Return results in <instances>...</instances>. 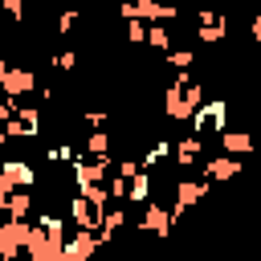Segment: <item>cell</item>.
Returning <instances> with one entry per match:
<instances>
[{"mask_svg":"<svg viewBox=\"0 0 261 261\" xmlns=\"http://www.w3.org/2000/svg\"><path fill=\"white\" fill-rule=\"evenodd\" d=\"M61 245H65V220L45 212L37 224H29V237H24V253L33 261H61Z\"/></svg>","mask_w":261,"mask_h":261,"instance_id":"obj_1","label":"cell"},{"mask_svg":"<svg viewBox=\"0 0 261 261\" xmlns=\"http://www.w3.org/2000/svg\"><path fill=\"white\" fill-rule=\"evenodd\" d=\"M192 122H196V135H200V139L220 135V130L228 126V98H204V102L196 106Z\"/></svg>","mask_w":261,"mask_h":261,"instance_id":"obj_2","label":"cell"},{"mask_svg":"<svg viewBox=\"0 0 261 261\" xmlns=\"http://www.w3.org/2000/svg\"><path fill=\"white\" fill-rule=\"evenodd\" d=\"M118 12H122V20H130V16H139V20H167V24L179 20V8L163 4V0H122Z\"/></svg>","mask_w":261,"mask_h":261,"instance_id":"obj_3","label":"cell"},{"mask_svg":"<svg viewBox=\"0 0 261 261\" xmlns=\"http://www.w3.org/2000/svg\"><path fill=\"white\" fill-rule=\"evenodd\" d=\"M69 175H73V188L106 184V175H110V155H77Z\"/></svg>","mask_w":261,"mask_h":261,"instance_id":"obj_4","label":"cell"},{"mask_svg":"<svg viewBox=\"0 0 261 261\" xmlns=\"http://www.w3.org/2000/svg\"><path fill=\"white\" fill-rule=\"evenodd\" d=\"M37 90V73H33V65H4L0 61V94H8V98H24V94H33Z\"/></svg>","mask_w":261,"mask_h":261,"instance_id":"obj_5","label":"cell"},{"mask_svg":"<svg viewBox=\"0 0 261 261\" xmlns=\"http://www.w3.org/2000/svg\"><path fill=\"white\" fill-rule=\"evenodd\" d=\"M24 237H29V220H16V216L0 220V261L20 257L24 253Z\"/></svg>","mask_w":261,"mask_h":261,"instance_id":"obj_6","label":"cell"},{"mask_svg":"<svg viewBox=\"0 0 261 261\" xmlns=\"http://www.w3.org/2000/svg\"><path fill=\"white\" fill-rule=\"evenodd\" d=\"M98 253V232L94 228H73V237L61 245V261H90Z\"/></svg>","mask_w":261,"mask_h":261,"instance_id":"obj_7","label":"cell"},{"mask_svg":"<svg viewBox=\"0 0 261 261\" xmlns=\"http://www.w3.org/2000/svg\"><path fill=\"white\" fill-rule=\"evenodd\" d=\"M102 212H106V208H98V204L86 200L82 192L69 196V220H73V228H94V232H98V228H102Z\"/></svg>","mask_w":261,"mask_h":261,"instance_id":"obj_8","label":"cell"},{"mask_svg":"<svg viewBox=\"0 0 261 261\" xmlns=\"http://www.w3.org/2000/svg\"><path fill=\"white\" fill-rule=\"evenodd\" d=\"M163 114H167L171 122H188V118L196 114V106L188 102V94H184V90H179L175 82H171V86L163 90Z\"/></svg>","mask_w":261,"mask_h":261,"instance_id":"obj_9","label":"cell"},{"mask_svg":"<svg viewBox=\"0 0 261 261\" xmlns=\"http://www.w3.org/2000/svg\"><path fill=\"white\" fill-rule=\"evenodd\" d=\"M0 175L12 184V188H33L37 184V167L29 159H4L0 163Z\"/></svg>","mask_w":261,"mask_h":261,"instance_id":"obj_10","label":"cell"},{"mask_svg":"<svg viewBox=\"0 0 261 261\" xmlns=\"http://www.w3.org/2000/svg\"><path fill=\"white\" fill-rule=\"evenodd\" d=\"M241 155H220V159H212V163H204V179L208 184H220V179H232V175H241Z\"/></svg>","mask_w":261,"mask_h":261,"instance_id":"obj_11","label":"cell"},{"mask_svg":"<svg viewBox=\"0 0 261 261\" xmlns=\"http://www.w3.org/2000/svg\"><path fill=\"white\" fill-rule=\"evenodd\" d=\"M139 228H147V232H155V237H167V232H171V212H167L163 204H151V200H147Z\"/></svg>","mask_w":261,"mask_h":261,"instance_id":"obj_12","label":"cell"},{"mask_svg":"<svg viewBox=\"0 0 261 261\" xmlns=\"http://www.w3.org/2000/svg\"><path fill=\"white\" fill-rule=\"evenodd\" d=\"M200 151H204V139H200V135H184V139L171 147V159H175V167H192V163L200 159Z\"/></svg>","mask_w":261,"mask_h":261,"instance_id":"obj_13","label":"cell"},{"mask_svg":"<svg viewBox=\"0 0 261 261\" xmlns=\"http://www.w3.org/2000/svg\"><path fill=\"white\" fill-rule=\"evenodd\" d=\"M216 139H220V147H224L228 155H253V135H249V130H228V126H224Z\"/></svg>","mask_w":261,"mask_h":261,"instance_id":"obj_14","label":"cell"},{"mask_svg":"<svg viewBox=\"0 0 261 261\" xmlns=\"http://www.w3.org/2000/svg\"><path fill=\"white\" fill-rule=\"evenodd\" d=\"M4 212H8V216H16V220H29V216H33V188H12V196H8V204H4Z\"/></svg>","mask_w":261,"mask_h":261,"instance_id":"obj_15","label":"cell"},{"mask_svg":"<svg viewBox=\"0 0 261 261\" xmlns=\"http://www.w3.org/2000/svg\"><path fill=\"white\" fill-rule=\"evenodd\" d=\"M126 200H130V204H147V200H151V175H147L143 167L130 175V184H126Z\"/></svg>","mask_w":261,"mask_h":261,"instance_id":"obj_16","label":"cell"},{"mask_svg":"<svg viewBox=\"0 0 261 261\" xmlns=\"http://www.w3.org/2000/svg\"><path fill=\"white\" fill-rule=\"evenodd\" d=\"M147 45H151V49H163V53L171 49V33H167V20H151V24H147Z\"/></svg>","mask_w":261,"mask_h":261,"instance_id":"obj_17","label":"cell"},{"mask_svg":"<svg viewBox=\"0 0 261 261\" xmlns=\"http://www.w3.org/2000/svg\"><path fill=\"white\" fill-rule=\"evenodd\" d=\"M224 29L228 24H196V41L200 45H220L224 41Z\"/></svg>","mask_w":261,"mask_h":261,"instance_id":"obj_18","label":"cell"},{"mask_svg":"<svg viewBox=\"0 0 261 261\" xmlns=\"http://www.w3.org/2000/svg\"><path fill=\"white\" fill-rule=\"evenodd\" d=\"M16 118L33 130V135H41V110L37 106H29V102H16Z\"/></svg>","mask_w":261,"mask_h":261,"instance_id":"obj_19","label":"cell"},{"mask_svg":"<svg viewBox=\"0 0 261 261\" xmlns=\"http://www.w3.org/2000/svg\"><path fill=\"white\" fill-rule=\"evenodd\" d=\"M86 155H110V135L106 130H90L86 135Z\"/></svg>","mask_w":261,"mask_h":261,"instance_id":"obj_20","label":"cell"},{"mask_svg":"<svg viewBox=\"0 0 261 261\" xmlns=\"http://www.w3.org/2000/svg\"><path fill=\"white\" fill-rule=\"evenodd\" d=\"M163 61H167L171 69H188V65L196 61V49H167V53H163Z\"/></svg>","mask_w":261,"mask_h":261,"instance_id":"obj_21","label":"cell"},{"mask_svg":"<svg viewBox=\"0 0 261 261\" xmlns=\"http://www.w3.org/2000/svg\"><path fill=\"white\" fill-rule=\"evenodd\" d=\"M126 37H130V45H143V41H147V20L130 16V20H126Z\"/></svg>","mask_w":261,"mask_h":261,"instance_id":"obj_22","label":"cell"},{"mask_svg":"<svg viewBox=\"0 0 261 261\" xmlns=\"http://www.w3.org/2000/svg\"><path fill=\"white\" fill-rule=\"evenodd\" d=\"M4 135H8V139H37V135H33V130H29V126H24L20 118H16V114H12L8 122H4Z\"/></svg>","mask_w":261,"mask_h":261,"instance_id":"obj_23","label":"cell"},{"mask_svg":"<svg viewBox=\"0 0 261 261\" xmlns=\"http://www.w3.org/2000/svg\"><path fill=\"white\" fill-rule=\"evenodd\" d=\"M0 8H4V12H8V16H12V20H16V24H20V20H24V16H29V0H4V4H0Z\"/></svg>","mask_w":261,"mask_h":261,"instance_id":"obj_24","label":"cell"},{"mask_svg":"<svg viewBox=\"0 0 261 261\" xmlns=\"http://www.w3.org/2000/svg\"><path fill=\"white\" fill-rule=\"evenodd\" d=\"M77 20H82V16H77V8H65V12L57 16V33H69V29H77Z\"/></svg>","mask_w":261,"mask_h":261,"instance_id":"obj_25","label":"cell"},{"mask_svg":"<svg viewBox=\"0 0 261 261\" xmlns=\"http://www.w3.org/2000/svg\"><path fill=\"white\" fill-rule=\"evenodd\" d=\"M53 65H57L61 73H69V69L77 65V53H73V49H65V53H53Z\"/></svg>","mask_w":261,"mask_h":261,"instance_id":"obj_26","label":"cell"},{"mask_svg":"<svg viewBox=\"0 0 261 261\" xmlns=\"http://www.w3.org/2000/svg\"><path fill=\"white\" fill-rule=\"evenodd\" d=\"M86 122L90 126H106V110H86Z\"/></svg>","mask_w":261,"mask_h":261,"instance_id":"obj_27","label":"cell"},{"mask_svg":"<svg viewBox=\"0 0 261 261\" xmlns=\"http://www.w3.org/2000/svg\"><path fill=\"white\" fill-rule=\"evenodd\" d=\"M8 196H12V184L0 175V212H4V204H8Z\"/></svg>","mask_w":261,"mask_h":261,"instance_id":"obj_28","label":"cell"},{"mask_svg":"<svg viewBox=\"0 0 261 261\" xmlns=\"http://www.w3.org/2000/svg\"><path fill=\"white\" fill-rule=\"evenodd\" d=\"M139 167H143V163H130V159H126V163H118V175H126V179H130Z\"/></svg>","mask_w":261,"mask_h":261,"instance_id":"obj_29","label":"cell"},{"mask_svg":"<svg viewBox=\"0 0 261 261\" xmlns=\"http://www.w3.org/2000/svg\"><path fill=\"white\" fill-rule=\"evenodd\" d=\"M249 29H253V41L261 45V8H257V16H253V24H249Z\"/></svg>","mask_w":261,"mask_h":261,"instance_id":"obj_30","label":"cell"},{"mask_svg":"<svg viewBox=\"0 0 261 261\" xmlns=\"http://www.w3.org/2000/svg\"><path fill=\"white\" fill-rule=\"evenodd\" d=\"M4 143H8V135H4V126H0V147H4Z\"/></svg>","mask_w":261,"mask_h":261,"instance_id":"obj_31","label":"cell"},{"mask_svg":"<svg viewBox=\"0 0 261 261\" xmlns=\"http://www.w3.org/2000/svg\"><path fill=\"white\" fill-rule=\"evenodd\" d=\"M77 4H94V0H77Z\"/></svg>","mask_w":261,"mask_h":261,"instance_id":"obj_32","label":"cell"},{"mask_svg":"<svg viewBox=\"0 0 261 261\" xmlns=\"http://www.w3.org/2000/svg\"><path fill=\"white\" fill-rule=\"evenodd\" d=\"M245 4H261V0H245Z\"/></svg>","mask_w":261,"mask_h":261,"instance_id":"obj_33","label":"cell"},{"mask_svg":"<svg viewBox=\"0 0 261 261\" xmlns=\"http://www.w3.org/2000/svg\"><path fill=\"white\" fill-rule=\"evenodd\" d=\"M0 61H4V45H0Z\"/></svg>","mask_w":261,"mask_h":261,"instance_id":"obj_34","label":"cell"}]
</instances>
